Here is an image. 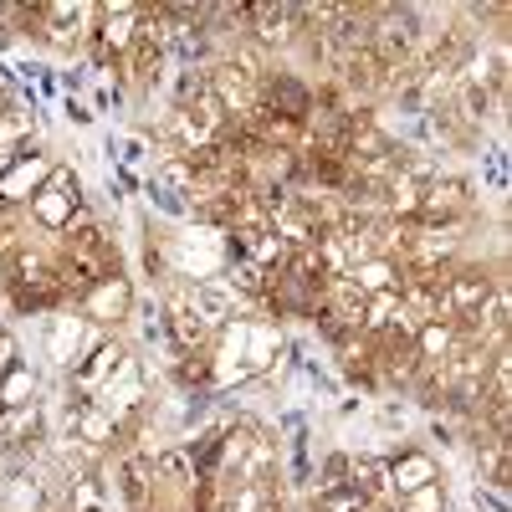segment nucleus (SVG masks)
<instances>
[{
	"mask_svg": "<svg viewBox=\"0 0 512 512\" xmlns=\"http://www.w3.org/2000/svg\"><path fill=\"white\" fill-rule=\"evenodd\" d=\"M36 502H41L36 477H6L0 482V507L6 512H36Z\"/></svg>",
	"mask_w": 512,
	"mask_h": 512,
	"instance_id": "nucleus-16",
	"label": "nucleus"
},
{
	"mask_svg": "<svg viewBox=\"0 0 512 512\" xmlns=\"http://www.w3.org/2000/svg\"><path fill=\"white\" fill-rule=\"evenodd\" d=\"M226 512H267V497L256 492V487H236V497H231Z\"/></svg>",
	"mask_w": 512,
	"mask_h": 512,
	"instance_id": "nucleus-20",
	"label": "nucleus"
},
{
	"mask_svg": "<svg viewBox=\"0 0 512 512\" xmlns=\"http://www.w3.org/2000/svg\"><path fill=\"white\" fill-rule=\"evenodd\" d=\"M31 400H36V374L16 364L6 379H0V415H6V410H26Z\"/></svg>",
	"mask_w": 512,
	"mask_h": 512,
	"instance_id": "nucleus-15",
	"label": "nucleus"
},
{
	"mask_svg": "<svg viewBox=\"0 0 512 512\" xmlns=\"http://www.w3.org/2000/svg\"><path fill=\"white\" fill-rule=\"evenodd\" d=\"M123 364H128V359H123V349H113V344H98L88 364H77V384H82V390H93V395H98V390H103V384H108V379H113Z\"/></svg>",
	"mask_w": 512,
	"mask_h": 512,
	"instance_id": "nucleus-12",
	"label": "nucleus"
},
{
	"mask_svg": "<svg viewBox=\"0 0 512 512\" xmlns=\"http://www.w3.org/2000/svg\"><path fill=\"white\" fill-rule=\"evenodd\" d=\"M169 328H175V338H180L185 349H200V344H210V333H216V328H210V323L195 313L190 292H175V297H169Z\"/></svg>",
	"mask_w": 512,
	"mask_h": 512,
	"instance_id": "nucleus-10",
	"label": "nucleus"
},
{
	"mask_svg": "<svg viewBox=\"0 0 512 512\" xmlns=\"http://www.w3.org/2000/svg\"><path fill=\"white\" fill-rule=\"evenodd\" d=\"M395 512H451L446 482H431V487H420V492L400 497V502H395Z\"/></svg>",
	"mask_w": 512,
	"mask_h": 512,
	"instance_id": "nucleus-17",
	"label": "nucleus"
},
{
	"mask_svg": "<svg viewBox=\"0 0 512 512\" xmlns=\"http://www.w3.org/2000/svg\"><path fill=\"white\" fill-rule=\"evenodd\" d=\"M103 344L98 328H88V318H72V313H57L52 328H47V354L67 369V364H82V354H93Z\"/></svg>",
	"mask_w": 512,
	"mask_h": 512,
	"instance_id": "nucleus-2",
	"label": "nucleus"
},
{
	"mask_svg": "<svg viewBox=\"0 0 512 512\" xmlns=\"http://www.w3.org/2000/svg\"><path fill=\"white\" fill-rule=\"evenodd\" d=\"M0 333H6V323H0Z\"/></svg>",
	"mask_w": 512,
	"mask_h": 512,
	"instance_id": "nucleus-23",
	"label": "nucleus"
},
{
	"mask_svg": "<svg viewBox=\"0 0 512 512\" xmlns=\"http://www.w3.org/2000/svg\"><path fill=\"white\" fill-rule=\"evenodd\" d=\"M431 482H441L436 456H425V451H405V456H395V461H390V492H395V502H400V497H410V492H420V487H431Z\"/></svg>",
	"mask_w": 512,
	"mask_h": 512,
	"instance_id": "nucleus-6",
	"label": "nucleus"
},
{
	"mask_svg": "<svg viewBox=\"0 0 512 512\" xmlns=\"http://www.w3.org/2000/svg\"><path fill=\"white\" fill-rule=\"evenodd\" d=\"M349 487L364 492V497L379 502V507H395V492H390V461H384V456H354Z\"/></svg>",
	"mask_w": 512,
	"mask_h": 512,
	"instance_id": "nucleus-9",
	"label": "nucleus"
},
{
	"mask_svg": "<svg viewBox=\"0 0 512 512\" xmlns=\"http://www.w3.org/2000/svg\"><path fill=\"white\" fill-rule=\"evenodd\" d=\"M31 216L47 231H72V216H77V180H72V169H52V180L31 195Z\"/></svg>",
	"mask_w": 512,
	"mask_h": 512,
	"instance_id": "nucleus-1",
	"label": "nucleus"
},
{
	"mask_svg": "<svg viewBox=\"0 0 512 512\" xmlns=\"http://www.w3.org/2000/svg\"><path fill=\"white\" fill-rule=\"evenodd\" d=\"M139 21L144 11L139 6H103V26H98V41H103V62L108 57H123V52H134V36H139Z\"/></svg>",
	"mask_w": 512,
	"mask_h": 512,
	"instance_id": "nucleus-4",
	"label": "nucleus"
},
{
	"mask_svg": "<svg viewBox=\"0 0 512 512\" xmlns=\"http://www.w3.org/2000/svg\"><path fill=\"white\" fill-rule=\"evenodd\" d=\"M349 472H354V456H344V451H333V456H323V466H318V492H333V487H349Z\"/></svg>",
	"mask_w": 512,
	"mask_h": 512,
	"instance_id": "nucleus-18",
	"label": "nucleus"
},
{
	"mask_svg": "<svg viewBox=\"0 0 512 512\" xmlns=\"http://www.w3.org/2000/svg\"><path fill=\"white\" fill-rule=\"evenodd\" d=\"M277 354H282L277 328H267V323H246V374L272 369V364H277Z\"/></svg>",
	"mask_w": 512,
	"mask_h": 512,
	"instance_id": "nucleus-11",
	"label": "nucleus"
},
{
	"mask_svg": "<svg viewBox=\"0 0 512 512\" xmlns=\"http://www.w3.org/2000/svg\"><path fill=\"white\" fill-rule=\"evenodd\" d=\"M415 349H420V359L431 364V369H441V364H451L466 344H461L456 323H420V328H415Z\"/></svg>",
	"mask_w": 512,
	"mask_h": 512,
	"instance_id": "nucleus-8",
	"label": "nucleus"
},
{
	"mask_svg": "<svg viewBox=\"0 0 512 512\" xmlns=\"http://www.w3.org/2000/svg\"><path fill=\"white\" fill-rule=\"evenodd\" d=\"M400 277H405V272H400L395 262H384V256H369V262H359V267L349 272V282H354L364 297H374V292H395Z\"/></svg>",
	"mask_w": 512,
	"mask_h": 512,
	"instance_id": "nucleus-13",
	"label": "nucleus"
},
{
	"mask_svg": "<svg viewBox=\"0 0 512 512\" xmlns=\"http://www.w3.org/2000/svg\"><path fill=\"white\" fill-rule=\"evenodd\" d=\"M72 512H103V492L93 477H72Z\"/></svg>",
	"mask_w": 512,
	"mask_h": 512,
	"instance_id": "nucleus-19",
	"label": "nucleus"
},
{
	"mask_svg": "<svg viewBox=\"0 0 512 512\" xmlns=\"http://www.w3.org/2000/svg\"><path fill=\"white\" fill-rule=\"evenodd\" d=\"M190 303H195V313L210 323V328H226L236 313H241V297L221 282V277H205V282H195L190 287Z\"/></svg>",
	"mask_w": 512,
	"mask_h": 512,
	"instance_id": "nucleus-5",
	"label": "nucleus"
},
{
	"mask_svg": "<svg viewBox=\"0 0 512 512\" xmlns=\"http://www.w3.org/2000/svg\"><path fill=\"white\" fill-rule=\"evenodd\" d=\"M154 472H164V477H190V461H185L180 451H164V456L154 461Z\"/></svg>",
	"mask_w": 512,
	"mask_h": 512,
	"instance_id": "nucleus-21",
	"label": "nucleus"
},
{
	"mask_svg": "<svg viewBox=\"0 0 512 512\" xmlns=\"http://www.w3.org/2000/svg\"><path fill=\"white\" fill-rule=\"evenodd\" d=\"M390 512H395V507H390Z\"/></svg>",
	"mask_w": 512,
	"mask_h": 512,
	"instance_id": "nucleus-24",
	"label": "nucleus"
},
{
	"mask_svg": "<svg viewBox=\"0 0 512 512\" xmlns=\"http://www.w3.org/2000/svg\"><path fill=\"white\" fill-rule=\"evenodd\" d=\"M16 369V338L11 333H0V379H6Z\"/></svg>",
	"mask_w": 512,
	"mask_h": 512,
	"instance_id": "nucleus-22",
	"label": "nucleus"
},
{
	"mask_svg": "<svg viewBox=\"0 0 512 512\" xmlns=\"http://www.w3.org/2000/svg\"><path fill=\"white\" fill-rule=\"evenodd\" d=\"M52 180V159L47 154H21L11 169H6V175H0V200H6V205H16V200H31L41 185H47Z\"/></svg>",
	"mask_w": 512,
	"mask_h": 512,
	"instance_id": "nucleus-3",
	"label": "nucleus"
},
{
	"mask_svg": "<svg viewBox=\"0 0 512 512\" xmlns=\"http://www.w3.org/2000/svg\"><path fill=\"white\" fill-rule=\"evenodd\" d=\"M88 313L103 318V323H118L128 313V282L123 277H103L93 292H88Z\"/></svg>",
	"mask_w": 512,
	"mask_h": 512,
	"instance_id": "nucleus-14",
	"label": "nucleus"
},
{
	"mask_svg": "<svg viewBox=\"0 0 512 512\" xmlns=\"http://www.w3.org/2000/svg\"><path fill=\"white\" fill-rule=\"evenodd\" d=\"M139 400H144V384H139V369H134V364H123V369H118V374H113V379L103 384V390H98V400H93V405H98L103 415L123 420V415L134 410Z\"/></svg>",
	"mask_w": 512,
	"mask_h": 512,
	"instance_id": "nucleus-7",
	"label": "nucleus"
}]
</instances>
